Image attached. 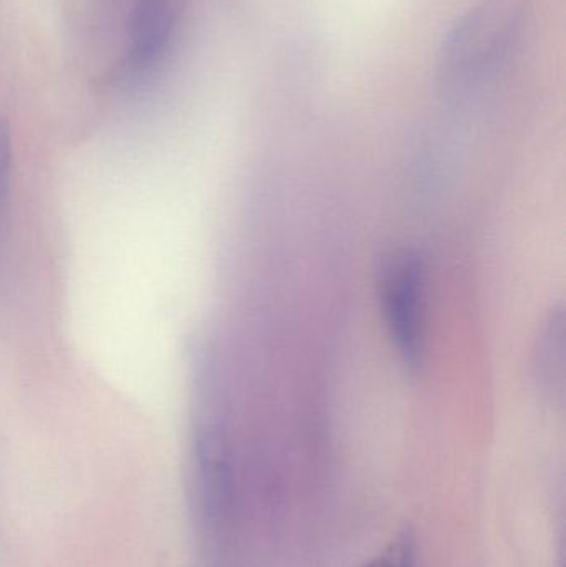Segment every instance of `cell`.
Returning a JSON list of instances; mask_svg holds the SVG:
<instances>
[{"instance_id": "obj_4", "label": "cell", "mask_w": 566, "mask_h": 567, "mask_svg": "<svg viewBox=\"0 0 566 567\" xmlns=\"http://www.w3.org/2000/svg\"><path fill=\"white\" fill-rule=\"evenodd\" d=\"M535 379L538 389L552 400L565 393V319L564 312H552L542 329L535 349Z\"/></svg>"}, {"instance_id": "obj_5", "label": "cell", "mask_w": 566, "mask_h": 567, "mask_svg": "<svg viewBox=\"0 0 566 567\" xmlns=\"http://www.w3.org/2000/svg\"><path fill=\"white\" fill-rule=\"evenodd\" d=\"M12 189V133L9 123L0 120V215L9 205Z\"/></svg>"}, {"instance_id": "obj_2", "label": "cell", "mask_w": 566, "mask_h": 567, "mask_svg": "<svg viewBox=\"0 0 566 567\" xmlns=\"http://www.w3.org/2000/svg\"><path fill=\"white\" fill-rule=\"evenodd\" d=\"M385 322L402 362L418 370L425 353V276L418 256L395 252L381 269Z\"/></svg>"}, {"instance_id": "obj_1", "label": "cell", "mask_w": 566, "mask_h": 567, "mask_svg": "<svg viewBox=\"0 0 566 567\" xmlns=\"http://www.w3.org/2000/svg\"><path fill=\"white\" fill-rule=\"evenodd\" d=\"M531 0H482L452 27L441 52L445 79L472 82L494 72L521 42Z\"/></svg>"}, {"instance_id": "obj_6", "label": "cell", "mask_w": 566, "mask_h": 567, "mask_svg": "<svg viewBox=\"0 0 566 567\" xmlns=\"http://www.w3.org/2000/svg\"><path fill=\"white\" fill-rule=\"evenodd\" d=\"M362 567H415L414 539L404 533L381 556Z\"/></svg>"}, {"instance_id": "obj_3", "label": "cell", "mask_w": 566, "mask_h": 567, "mask_svg": "<svg viewBox=\"0 0 566 567\" xmlns=\"http://www.w3.org/2000/svg\"><path fill=\"white\" fill-rule=\"evenodd\" d=\"M172 2L169 0H138L128 22L130 56L138 66L158 59L172 32Z\"/></svg>"}]
</instances>
